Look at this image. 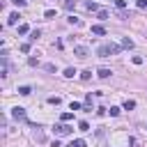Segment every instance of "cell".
<instances>
[{
	"instance_id": "obj_30",
	"label": "cell",
	"mask_w": 147,
	"mask_h": 147,
	"mask_svg": "<svg viewBox=\"0 0 147 147\" xmlns=\"http://www.w3.org/2000/svg\"><path fill=\"white\" fill-rule=\"evenodd\" d=\"M28 62H30V67H37V64H39V60H37V57H30Z\"/></svg>"
},
{
	"instance_id": "obj_3",
	"label": "cell",
	"mask_w": 147,
	"mask_h": 147,
	"mask_svg": "<svg viewBox=\"0 0 147 147\" xmlns=\"http://www.w3.org/2000/svg\"><path fill=\"white\" fill-rule=\"evenodd\" d=\"M55 136H69L71 131H74V126H69V124H55Z\"/></svg>"
},
{
	"instance_id": "obj_22",
	"label": "cell",
	"mask_w": 147,
	"mask_h": 147,
	"mask_svg": "<svg viewBox=\"0 0 147 147\" xmlns=\"http://www.w3.org/2000/svg\"><path fill=\"white\" fill-rule=\"evenodd\" d=\"M69 23H71V25H80V18H76V16H69Z\"/></svg>"
},
{
	"instance_id": "obj_14",
	"label": "cell",
	"mask_w": 147,
	"mask_h": 147,
	"mask_svg": "<svg viewBox=\"0 0 147 147\" xmlns=\"http://www.w3.org/2000/svg\"><path fill=\"white\" fill-rule=\"evenodd\" d=\"M69 147H85V140H80V138H78V140H71Z\"/></svg>"
},
{
	"instance_id": "obj_28",
	"label": "cell",
	"mask_w": 147,
	"mask_h": 147,
	"mask_svg": "<svg viewBox=\"0 0 147 147\" xmlns=\"http://www.w3.org/2000/svg\"><path fill=\"white\" fill-rule=\"evenodd\" d=\"M21 51L23 53H30V44H21Z\"/></svg>"
},
{
	"instance_id": "obj_11",
	"label": "cell",
	"mask_w": 147,
	"mask_h": 147,
	"mask_svg": "<svg viewBox=\"0 0 147 147\" xmlns=\"http://www.w3.org/2000/svg\"><path fill=\"white\" fill-rule=\"evenodd\" d=\"M122 48H133V41H131L129 37H124V39H122Z\"/></svg>"
},
{
	"instance_id": "obj_32",
	"label": "cell",
	"mask_w": 147,
	"mask_h": 147,
	"mask_svg": "<svg viewBox=\"0 0 147 147\" xmlns=\"http://www.w3.org/2000/svg\"><path fill=\"white\" fill-rule=\"evenodd\" d=\"M138 7H140V9H145V7H147V0H138Z\"/></svg>"
},
{
	"instance_id": "obj_7",
	"label": "cell",
	"mask_w": 147,
	"mask_h": 147,
	"mask_svg": "<svg viewBox=\"0 0 147 147\" xmlns=\"http://www.w3.org/2000/svg\"><path fill=\"white\" fill-rule=\"evenodd\" d=\"M76 74H78V71H76V69H74V67H67V69H64V74H62V76H64V78H74V76H76Z\"/></svg>"
},
{
	"instance_id": "obj_21",
	"label": "cell",
	"mask_w": 147,
	"mask_h": 147,
	"mask_svg": "<svg viewBox=\"0 0 147 147\" xmlns=\"http://www.w3.org/2000/svg\"><path fill=\"white\" fill-rule=\"evenodd\" d=\"M71 119H74V115H71V113H62V122H64V124H67V122H71Z\"/></svg>"
},
{
	"instance_id": "obj_25",
	"label": "cell",
	"mask_w": 147,
	"mask_h": 147,
	"mask_svg": "<svg viewBox=\"0 0 147 147\" xmlns=\"http://www.w3.org/2000/svg\"><path fill=\"white\" fill-rule=\"evenodd\" d=\"M115 5H117L119 9H124V7H126V0H115Z\"/></svg>"
},
{
	"instance_id": "obj_1",
	"label": "cell",
	"mask_w": 147,
	"mask_h": 147,
	"mask_svg": "<svg viewBox=\"0 0 147 147\" xmlns=\"http://www.w3.org/2000/svg\"><path fill=\"white\" fill-rule=\"evenodd\" d=\"M122 51V46H117V44H103V46H99V57H108V55H117Z\"/></svg>"
},
{
	"instance_id": "obj_20",
	"label": "cell",
	"mask_w": 147,
	"mask_h": 147,
	"mask_svg": "<svg viewBox=\"0 0 147 147\" xmlns=\"http://www.w3.org/2000/svg\"><path fill=\"white\" fill-rule=\"evenodd\" d=\"M80 78H83V80H90V78H92V71H90V69H85V71L80 74Z\"/></svg>"
},
{
	"instance_id": "obj_29",
	"label": "cell",
	"mask_w": 147,
	"mask_h": 147,
	"mask_svg": "<svg viewBox=\"0 0 147 147\" xmlns=\"http://www.w3.org/2000/svg\"><path fill=\"white\" fill-rule=\"evenodd\" d=\"M133 64H142V57L140 55H133Z\"/></svg>"
},
{
	"instance_id": "obj_19",
	"label": "cell",
	"mask_w": 147,
	"mask_h": 147,
	"mask_svg": "<svg viewBox=\"0 0 147 147\" xmlns=\"http://www.w3.org/2000/svg\"><path fill=\"white\" fill-rule=\"evenodd\" d=\"M39 34H41L39 30H32V32H30V41H37V39H39Z\"/></svg>"
},
{
	"instance_id": "obj_23",
	"label": "cell",
	"mask_w": 147,
	"mask_h": 147,
	"mask_svg": "<svg viewBox=\"0 0 147 147\" xmlns=\"http://www.w3.org/2000/svg\"><path fill=\"white\" fill-rule=\"evenodd\" d=\"M69 108H71V110H80V103H78V101H71Z\"/></svg>"
},
{
	"instance_id": "obj_33",
	"label": "cell",
	"mask_w": 147,
	"mask_h": 147,
	"mask_svg": "<svg viewBox=\"0 0 147 147\" xmlns=\"http://www.w3.org/2000/svg\"><path fill=\"white\" fill-rule=\"evenodd\" d=\"M11 2H14V5H18V7H23V5H25V0H11Z\"/></svg>"
},
{
	"instance_id": "obj_9",
	"label": "cell",
	"mask_w": 147,
	"mask_h": 147,
	"mask_svg": "<svg viewBox=\"0 0 147 147\" xmlns=\"http://www.w3.org/2000/svg\"><path fill=\"white\" fill-rule=\"evenodd\" d=\"M28 32H30V25L28 23H21L18 25V34H28Z\"/></svg>"
},
{
	"instance_id": "obj_5",
	"label": "cell",
	"mask_w": 147,
	"mask_h": 147,
	"mask_svg": "<svg viewBox=\"0 0 147 147\" xmlns=\"http://www.w3.org/2000/svg\"><path fill=\"white\" fill-rule=\"evenodd\" d=\"M18 18H21V14H18V11H11V14H9V18H7V23H9V25H16V23H18Z\"/></svg>"
},
{
	"instance_id": "obj_4",
	"label": "cell",
	"mask_w": 147,
	"mask_h": 147,
	"mask_svg": "<svg viewBox=\"0 0 147 147\" xmlns=\"http://www.w3.org/2000/svg\"><path fill=\"white\" fill-rule=\"evenodd\" d=\"M74 55H76V57H87L90 51H87V46H76V48H74Z\"/></svg>"
},
{
	"instance_id": "obj_8",
	"label": "cell",
	"mask_w": 147,
	"mask_h": 147,
	"mask_svg": "<svg viewBox=\"0 0 147 147\" xmlns=\"http://www.w3.org/2000/svg\"><path fill=\"white\" fill-rule=\"evenodd\" d=\"M92 34H106V28L103 25H92Z\"/></svg>"
},
{
	"instance_id": "obj_31",
	"label": "cell",
	"mask_w": 147,
	"mask_h": 147,
	"mask_svg": "<svg viewBox=\"0 0 147 147\" xmlns=\"http://www.w3.org/2000/svg\"><path fill=\"white\" fill-rule=\"evenodd\" d=\"M44 69H46V71H55V64H51V62H48V64H44Z\"/></svg>"
},
{
	"instance_id": "obj_27",
	"label": "cell",
	"mask_w": 147,
	"mask_h": 147,
	"mask_svg": "<svg viewBox=\"0 0 147 147\" xmlns=\"http://www.w3.org/2000/svg\"><path fill=\"white\" fill-rule=\"evenodd\" d=\"M110 115H113V117H117V115H119V108H117V106H113V108H110Z\"/></svg>"
},
{
	"instance_id": "obj_12",
	"label": "cell",
	"mask_w": 147,
	"mask_h": 147,
	"mask_svg": "<svg viewBox=\"0 0 147 147\" xmlns=\"http://www.w3.org/2000/svg\"><path fill=\"white\" fill-rule=\"evenodd\" d=\"M133 108H136V101L126 99V101H124V110H133Z\"/></svg>"
},
{
	"instance_id": "obj_15",
	"label": "cell",
	"mask_w": 147,
	"mask_h": 147,
	"mask_svg": "<svg viewBox=\"0 0 147 147\" xmlns=\"http://www.w3.org/2000/svg\"><path fill=\"white\" fill-rule=\"evenodd\" d=\"M48 103H53V106H60V103H62V99H60V96H48Z\"/></svg>"
},
{
	"instance_id": "obj_10",
	"label": "cell",
	"mask_w": 147,
	"mask_h": 147,
	"mask_svg": "<svg viewBox=\"0 0 147 147\" xmlns=\"http://www.w3.org/2000/svg\"><path fill=\"white\" fill-rule=\"evenodd\" d=\"M30 92H32V90H30L28 85H21V87H18V94H21V96H28Z\"/></svg>"
},
{
	"instance_id": "obj_13",
	"label": "cell",
	"mask_w": 147,
	"mask_h": 147,
	"mask_svg": "<svg viewBox=\"0 0 147 147\" xmlns=\"http://www.w3.org/2000/svg\"><path fill=\"white\" fill-rule=\"evenodd\" d=\"M34 140H37V142H44V140H46V138H44V133L39 131V126H37V131H34Z\"/></svg>"
},
{
	"instance_id": "obj_24",
	"label": "cell",
	"mask_w": 147,
	"mask_h": 147,
	"mask_svg": "<svg viewBox=\"0 0 147 147\" xmlns=\"http://www.w3.org/2000/svg\"><path fill=\"white\" fill-rule=\"evenodd\" d=\"M74 5H76V0H67V2H64V7H67V9H74Z\"/></svg>"
},
{
	"instance_id": "obj_6",
	"label": "cell",
	"mask_w": 147,
	"mask_h": 147,
	"mask_svg": "<svg viewBox=\"0 0 147 147\" xmlns=\"http://www.w3.org/2000/svg\"><path fill=\"white\" fill-rule=\"evenodd\" d=\"M110 74H113V71H110V69H108V67H101V69H99V71H96V76H99V78H108V76H110Z\"/></svg>"
},
{
	"instance_id": "obj_18",
	"label": "cell",
	"mask_w": 147,
	"mask_h": 147,
	"mask_svg": "<svg viewBox=\"0 0 147 147\" xmlns=\"http://www.w3.org/2000/svg\"><path fill=\"white\" fill-rule=\"evenodd\" d=\"M96 16H99L101 21H106V18H108V11H106V9H99V11H96Z\"/></svg>"
},
{
	"instance_id": "obj_26",
	"label": "cell",
	"mask_w": 147,
	"mask_h": 147,
	"mask_svg": "<svg viewBox=\"0 0 147 147\" xmlns=\"http://www.w3.org/2000/svg\"><path fill=\"white\" fill-rule=\"evenodd\" d=\"M44 16H46V18H55V11H53V9H46V14H44Z\"/></svg>"
},
{
	"instance_id": "obj_16",
	"label": "cell",
	"mask_w": 147,
	"mask_h": 147,
	"mask_svg": "<svg viewBox=\"0 0 147 147\" xmlns=\"http://www.w3.org/2000/svg\"><path fill=\"white\" fill-rule=\"evenodd\" d=\"M78 131H90V124L83 119V122H78Z\"/></svg>"
},
{
	"instance_id": "obj_17",
	"label": "cell",
	"mask_w": 147,
	"mask_h": 147,
	"mask_svg": "<svg viewBox=\"0 0 147 147\" xmlns=\"http://www.w3.org/2000/svg\"><path fill=\"white\" fill-rule=\"evenodd\" d=\"M85 7H87L90 11H99V7H96V2H85Z\"/></svg>"
},
{
	"instance_id": "obj_2",
	"label": "cell",
	"mask_w": 147,
	"mask_h": 147,
	"mask_svg": "<svg viewBox=\"0 0 147 147\" xmlns=\"http://www.w3.org/2000/svg\"><path fill=\"white\" fill-rule=\"evenodd\" d=\"M11 117H14L16 122H28V117H25V108H21V106L11 108Z\"/></svg>"
}]
</instances>
